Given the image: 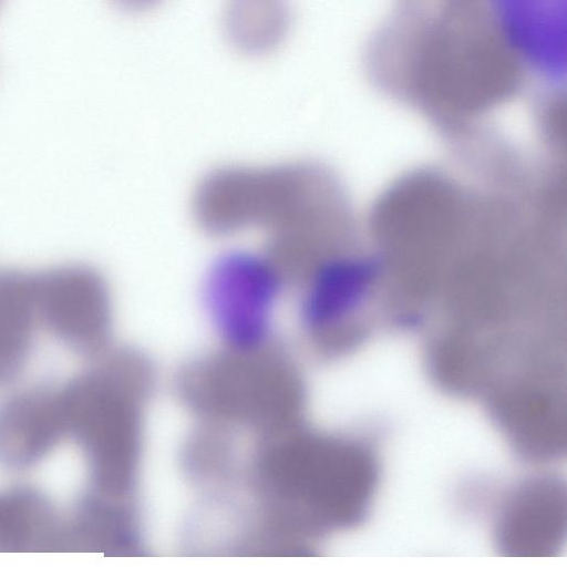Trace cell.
I'll return each mask as SVG.
<instances>
[{
	"mask_svg": "<svg viewBox=\"0 0 567 567\" xmlns=\"http://www.w3.org/2000/svg\"><path fill=\"white\" fill-rule=\"evenodd\" d=\"M224 25L227 38L241 52L268 53L287 35L290 8L287 0H228Z\"/></svg>",
	"mask_w": 567,
	"mask_h": 567,
	"instance_id": "ba28073f",
	"label": "cell"
},
{
	"mask_svg": "<svg viewBox=\"0 0 567 567\" xmlns=\"http://www.w3.org/2000/svg\"><path fill=\"white\" fill-rule=\"evenodd\" d=\"M504 45L530 72L565 74L566 0H491Z\"/></svg>",
	"mask_w": 567,
	"mask_h": 567,
	"instance_id": "277c9868",
	"label": "cell"
},
{
	"mask_svg": "<svg viewBox=\"0 0 567 567\" xmlns=\"http://www.w3.org/2000/svg\"><path fill=\"white\" fill-rule=\"evenodd\" d=\"M66 433L60 393L29 391L0 408V462L24 467L40 460Z\"/></svg>",
	"mask_w": 567,
	"mask_h": 567,
	"instance_id": "5b68a950",
	"label": "cell"
},
{
	"mask_svg": "<svg viewBox=\"0 0 567 567\" xmlns=\"http://www.w3.org/2000/svg\"><path fill=\"white\" fill-rule=\"evenodd\" d=\"M120 8L128 11H142L152 8L161 0H112Z\"/></svg>",
	"mask_w": 567,
	"mask_h": 567,
	"instance_id": "9c48e42d",
	"label": "cell"
},
{
	"mask_svg": "<svg viewBox=\"0 0 567 567\" xmlns=\"http://www.w3.org/2000/svg\"><path fill=\"white\" fill-rule=\"evenodd\" d=\"M38 318L66 344L97 348L111 322V301L103 277L93 268L69 264L32 272Z\"/></svg>",
	"mask_w": 567,
	"mask_h": 567,
	"instance_id": "3957f363",
	"label": "cell"
},
{
	"mask_svg": "<svg viewBox=\"0 0 567 567\" xmlns=\"http://www.w3.org/2000/svg\"><path fill=\"white\" fill-rule=\"evenodd\" d=\"M60 395L66 432L87 454L96 485L118 489L126 472L128 422L115 383L102 373H90L72 381Z\"/></svg>",
	"mask_w": 567,
	"mask_h": 567,
	"instance_id": "6da1fadb",
	"label": "cell"
},
{
	"mask_svg": "<svg viewBox=\"0 0 567 567\" xmlns=\"http://www.w3.org/2000/svg\"><path fill=\"white\" fill-rule=\"evenodd\" d=\"M284 279L270 255L233 251L218 259L209 272L205 297L221 331L239 342L261 338Z\"/></svg>",
	"mask_w": 567,
	"mask_h": 567,
	"instance_id": "7a4b0ae2",
	"label": "cell"
},
{
	"mask_svg": "<svg viewBox=\"0 0 567 567\" xmlns=\"http://www.w3.org/2000/svg\"><path fill=\"white\" fill-rule=\"evenodd\" d=\"M58 529L50 504L37 492L0 493V551L54 549Z\"/></svg>",
	"mask_w": 567,
	"mask_h": 567,
	"instance_id": "52a82bcc",
	"label": "cell"
},
{
	"mask_svg": "<svg viewBox=\"0 0 567 567\" xmlns=\"http://www.w3.org/2000/svg\"><path fill=\"white\" fill-rule=\"evenodd\" d=\"M37 318L32 272L0 270V382L23 364Z\"/></svg>",
	"mask_w": 567,
	"mask_h": 567,
	"instance_id": "8992f818",
	"label": "cell"
}]
</instances>
